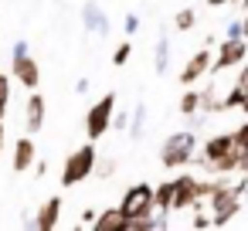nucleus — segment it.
<instances>
[{
  "label": "nucleus",
  "mask_w": 248,
  "mask_h": 231,
  "mask_svg": "<svg viewBox=\"0 0 248 231\" xmlns=\"http://www.w3.org/2000/svg\"><path fill=\"white\" fill-rule=\"evenodd\" d=\"M245 55H248V41H245V38H224V41H221V48L214 51L211 75H217V72H224V68L241 65V62H245Z\"/></svg>",
  "instance_id": "8"
},
{
  "label": "nucleus",
  "mask_w": 248,
  "mask_h": 231,
  "mask_svg": "<svg viewBox=\"0 0 248 231\" xmlns=\"http://www.w3.org/2000/svg\"><path fill=\"white\" fill-rule=\"evenodd\" d=\"M28 48H31L28 41H14V48H11V78L31 92L41 82V65L34 62V55Z\"/></svg>",
  "instance_id": "3"
},
{
  "label": "nucleus",
  "mask_w": 248,
  "mask_h": 231,
  "mask_svg": "<svg viewBox=\"0 0 248 231\" xmlns=\"http://www.w3.org/2000/svg\"><path fill=\"white\" fill-rule=\"evenodd\" d=\"M123 31L133 38V34H140V14H126L123 17Z\"/></svg>",
  "instance_id": "26"
},
{
  "label": "nucleus",
  "mask_w": 248,
  "mask_h": 231,
  "mask_svg": "<svg viewBox=\"0 0 248 231\" xmlns=\"http://www.w3.org/2000/svg\"><path fill=\"white\" fill-rule=\"evenodd\" d=\"M143 126H146V102H140V106L129 112V126H126L129 139H140V136H143Z\"/></svg>",
  "instance_id": "19"
},
{
  "label": "nucleus",
  "mask_w": 248,
  "mask_h": 231,
  "mask_svg": "<svg viewBox=\"0 0 248 231\" xmlns=\"http://www.w3.org/2000/svg\"><path fill=\"white\" fill-rule=\"evenodd\" d=\"M211 62H214V48H197V51L187 58L184 72L177 75L180 85H197L204 75H211Z\"/></svg>",
  "instance_id": "9"
},
{
  "label": "nucleus",
  "mask_w": 248,
  "mask_h": 231,
  "mask_svg": "<svg viewBox=\"0 0 248 231\" xmlns=\"http://www.w3.org/2000/svg\"><path fill=\"white\" fill-rule=\"evenodd\" d=\"M245 95H248V65L238 72V82L224 92V99H217V102L207 106V112H228V109H238V106L245 102Z\"/></svg>",
  "instance_id": "11"
},
{
  "label": "nucleus",
  "mask_w": 248,
  "mask_h": 231,
  "mask_svg": "<svg viewBox=\"0 0 248 231\" xmlns=\"http://www.w3.org/2000/svg\"><path fill=\"white\" fill-rule=\"evenodd\" d=\"M190 228H194V231H201V228H211V214L197 207V214L190 217Z\"/></svg>",
  "instance_id": "27"
},
{
  "label": "nucleus",
  "mask_w": 248,
  "mask_h": 231,
  "mask_svg": "<svg viewBox=\"0 0 248 231\" xmlns=\"http://www.w3.org/2000/svg\"><path fill=\"white\" fill-rule=\"evenodd\" d=\"M194 156H197V133L194 129H177L160 146V163L167 170H180V167L194 163Z\"/></svg>",
  "instance_id": "2"
},
{
  "label": "nucleus",
  "mask_w": 248,
  "mask_h": 231,
  "mask_svg": "<svg viewBox=\"0 0 248 231\" xmlns=\"http://www.w3.org/2000/svg\"><path fill=\"white\" fill-rule=\"evenodd\" d=\"M4 136H7V133H4V123H0V146H4Z\"/></svg>",
  "instance_id": "36"
},
{
  "label": "nucleus",
  "mask_w": 248,
  "mask_h": 231,
  "mask_svg": "<svg viewBox=\"0 0 248 231\" xmlns=\"http://www.w3.org/2000/svg\"><path fill=\"white\" fill-rule=\"evenodd\" d=\"M7 106H11V75L0 72V123L7 116Z\"/></svg>",
  "instance_id": "22"
},
{
  "label": "nucleus",
  "mask_w": 248,
  "mask_h": 231,
  "mask_svg": "<svg viewBox=\"0 0 248 231\" xmlns=\"http://www.w3.org/2000/svg\"><path fill=\"white\" fill-rule=\"evenodd\" d=\"M62 197L55 194V197H48L38 211H34V217H31V228H38V231H55L58 224H62Z\"/></svg>",
  "instance_id": "13"
},
{
  "label": "nucleus",
  "mask_w": 248,
  "mask_h": 231,
  "mask_svg": "<svg viewBox=\"0 0 248 231\" xmlns=\"http://www.w3.org/2000/svg\"><path fill=\"white\" fill-rule=\"evenodd\" d=\"M153 68H156V75H167V68H170V38H167V31H160V38H156Z\"/></svg>",
  "instance_id": "17"
},
{
  "label": "nucleus",
  "mask_w": 248,
  "mask_h": 231,
  "mask_svg": "<svg viewBox=\"0 0 248 231\" xmlns=\"http://www.w3.org/2000/svg\"><path fill=\"white\" fill-rule=\"evenodd\" d=\"M224 38H241V21H231L224 28Z\"/></svg>",
  "instance_id": "29"
},
{
  "label": "nucleus",
  "mask_w": 248,
  "mask_h": 231,
  "mask_svg": "<svg viewBox=\"0 0 248 231\" xmlns=\"http://www.w3.org/2000/svg\"><path fill=\"white\" fill-rule=\"evenodd\" d=\"M194 197H197V177H190V173H180V177H173L170 214H173V211H184V207H194Z\"/></svg>",
  "instance_id": "12"
},
{
  "label": "nucleus",
  "mask_w": 248,
  "mask_h": 231,
  "mask_svg": "<svg viewBox=\"0 0 248 231\" xmlns=\"http://www.w3.org/2000/svg\"><path fill=\"white\" fill-rule=\"evenodd\" d=\"M34 170H38V177H45V173H48V163H45V160H34Z\"/></svg>",
  "instance_id": "32"
},
{
  "label": "nucleus",
  "mask_w": 248,
  "mask_h": 231,
  "mask_svg": "<svg viewBox=\"0 0 248 231\" xmlns=\"http://www.w3.org/2000/svg\"><path fill=\"white\" fill-rule=\"evenodd\" d=\"M92 221H95V211L89 207V211H85V214L78 217V224H82V228H92Z\"/></svg>",
  "instance_id": "30"
},
{
  "label": "nucleus",
  "mask_w": 248,
  "mask_h": 231,
  "mask_svg": "<svg viewBox=\"0 0 248 231\" xmlns=\"http://www.w3.org/2000/svg\"><path fill=\"white\" fill-rule=\"evenodd\" d=\"M211 7H224V4H234V0H207Z\"/></svg>",
  "instance_id": "34"
},
{
  "label": "nucleus",
  "mask_w": 248,
  "mask_h": 231,
  "mask_svg": "<svg viewBox=\"0 0 248 231\" xmlns=\"http://www.w3.org/2000/svg\"><path fill=\"white\" fill-rule=\"evenodd\" d=\"M119 211L126 214V221L129 217H146V214H153L156 207H153V184H133L126 194H123V200H119Z\"/></svg>",
  "instance_id": "6"
},
{
  "label": "nucleus",
  "mask_w": 248,
  "mask_h": 231,
  "mask_svg": "<svg viewBox=\"0 0 248 231\" xmlns=\"http://www.w3.org/2000/svg\"><path fill=\"white\" fill-rule=\"evenodd\" d=\"M201 106H204V95L194 85H187V92L180 99V116H194V112H201Z\"/></svg>",
  "instance_id": "18"
},
{
  "label": "nucleus",
  "mask_w": 248,
  "mask_h": 231,
  "mask_svg": "<svg viewBox=\"0 0 248 231\" xmlns=\"http://www.w3.org/2000/svg\"><path fill=\"white\" fill-rule=\"evenodd\" d=\"M194 24H197V11H190V7L177 11V17H173V28H177V31H190Z\"/></svg>",
  "instance_id": "23"
},
{
  "label": "nucleus",
  "mask_w": 248,
  "mask_h": 231,
  "mask_svg": "<svg viewBox=\"0 0 248 231\" xmlns=\"http://www.w3.org/2000/svg\"><path fill=\"white\" fill-rule=\"evenodd\" d=\"M112 112H116V92H106L89 112H85V136L95 143L112 129Z\"/></svg>",
  "instance_id": "5"
},
{
  "label": "nucleus",
  "mask_w": 248,
  "mask_h": 231,
  "mask_svg": "<svg viewBox=\"0 0 248 231\" xmlns=\"http://www.w3.org/2000/svg\"><path fill=\"white\" fill-rule=\"evenodd\" d=\"M241 38L248 41V11H245V17H241Z\"/></svg>",
  "instance_id": "33"
},
{
  "label": "nucleus",
  "mask_w": 248,
  "mask_h": 231,
  "mask_svg": "<svg viewBox=\"0 0 248 231\" xmlns=\"http://www.w3.org/2000/svg\"><path fill=\"white\" fill-rule=\"evenodd\" d=\"M0 150H4V146H0Z\"/></svg>",
  "instance_id": "39"
},
{
  "label": "nucleus",
  "mask_w": 248,
  "mask_h": 231,
  "mask_svg": "<svg viewBox=\"0 0 248 231\" xmlns=\"http://www.w3.org/2000/svg\"><path fill=\"white\" fill-rule=\"evenodd\" d=\"M34 160H38V146H34V136L28 133V136H21V139L14 143L11 167H14L17 173H24V170H31V167H34Z\"/></svg>",
  "instance_id": "15"
},
{
  "label": "nucleus",
  "mask_w": 248,
  "mask_h": 231,
  "mask_svg": "<svg viewBox=\"0 0 248 231\" xmlns=\"http://www.w3.org/2000/svg\"><path fill=\"white\" fill-rule=\"evenodd\" d=\"M129 58H133V45H129V41H123V45L112 51V65H116V68H123Z\"/></svg>",
  "instance_id": "24"
},
{
  "label": "nucleus",
  "mask_w": 248,
  "mask_h": 231,
  "mask_svg": "<svg viewBox=\"0 0 248 231\" xmlns=\"http://www.w3.org/2000/svg\"><path fill=\"white\" fill-rule=\"evenodd\" d=\"M238 109H241V112H245V116H248V95H245V102H241V106H238Z\"/></svg>",
  "instance_id": "35"
},
{
  "label": "nucleus",
  "mask_w": 248,
  "mask_h": 231,
  "mask_svg": "<svg viewBox=\"0 0 248 231\" xmlns=\"http://www.w3.org/2000/svg\"><path fill=\"white\" fill-rule=\"evenodd\" d=\"M241 204H248V187H245V194H241Z\"/></svg>",
  "instance_id": "37"
},
{
  "label": "nucleus",
  "mask_w": 248,
  "mask_h": 231,
  "mask_svg": "<svg viewBox=\"0 0 248 231\" xmlns=\"http://www.w3.org/2000/svg\"><path fill=\"white\" fill-rule=\"evenodd\" d=\"M238 4H241V11H248V0H238Z\"/></svg>",
  "instance_id": "38"
},
{
  "label": "nucleus",
  "mask_w": 248,
  "mask_h": 231,
  "mask_svg": "<svg viewBox=\"0 0 248 231\" xmlns=\"http://www.w3.org/2000/svg\"><path fill=\"white\" fill-rule=\"evenodd\" d=\"M241 207H245V204H241V194L234 190V184H228L224 177H217V180H214V190H211V197H207L211 228H224V224H231V221L238 217Z\"/></svg>",
  "instance_id": "1"
},
{
  "label": "nucleus",
  "mask_w": 248,
  "mask_h": 231,
  "mask_svg": "<svg viewBox=\"0 0 248 231\" xmlns=\"http://www.w3.org/2000/svg\"><path fill=\"white\" fill-rule=\"evenodd\" d=\"M45 119H48V102H45V95L38 89H31V95L24 102V129L31 136H38L45 129Z\"/></svg>",
  "instance_id": "10"
},
{
  "label": "nucleus",
  "mask_w": 248,
  "mask_h": 231,
  "mask_svg": "<svg viewBox=\"0 0 248 231\" xmlns=\"http://www.w3.org/2000/svg\"><path fill=\"white\" fill-rule=\"evenodd\" d=\"M231 139H234V150H238V156L241 160H248V116H245V123L231 133Z\"/></svg>",
  "instance_id": "21"
},
{
  "label": "nucleus",
  "mask_w": 248,
  "mask_h": 231,
  "mask_svg": "<svg viewBox=\"0 0 248 231\" xmlns=\"http://www.w3.org/2000/svg\"><path fill=\"white\" fill-rule=\"evenodd\" d=\"M123 224H126V214H123L119 207H106V211H99L95 221H92L95 231H119Z\"/></svg>",
  "instance_id": "16"
},
{
  "label": "nucleus",
  "mask_w": 248,
  "mask_h": 231,
  "mask_svg": "<svg viewBox=\"0 0 248 231\" xmlns=\"http://www.w3.org/2000/svg\"><path fill=\"white\" fill-rule=\"evenodd\" d=\"M112 126L116 129H126L129 126V112H112Z\"/></svg>",
  "instance_id": "28"
},
{
  "label": "nucleus",
  "mask_w": 248,
  "mask_h": 231,
  "mask_svg": "<svg viewBox=\"0 0 248 231\" xmlns=\"http://www.w3.org/2000/svg\"><path fill=\"white\" fill-rule=\"evenodd\" d=\"M82 24H85V31H92V34H99V38H106L109 34V14L102 11V4L99 0H85V7H82Z\"/></svg>",
  "instance_id": "14"
},
{
  "label": "nucleus",
  "mask_w": 248,
  "mask_h": 231,
  "mask_svg": "<svg viewBox=\"0 0 248 231\" xmlns=\"http://www.w3.org/2000/svg\"><path fill=\"white\" fill-rule=\"evenodd\" d=\"M170 197H173V180H163L153 187V207L156 211H167L170 214Z\"/></svg>",
  "instance_id": "20"
},
{
  "label": "nucleus",
  "mask_w": 248,
  "mask_h": 231,
  "mask_svg": "<svg viewBox=\"0 0 248 231\" xmlns=\"http://www.w3.org/2000/svg\"><path fill=\"white\" fill-rule=\"evenodd\" d=\"M75 92L85 95V92H89V78H78V82H75Z\"/></svg>",
  "instance_id": "31"
},
{
  "label": "nucleus",
  "mask_w": 248,
  "mask_h": 231,
  "mask_svg": "<svg viewBox=\"0 0 248 231\" xmlns=\"http://www.w3.org/2000/svg\"><path fill=\"white\" fill-rule=\"evenodd\" d=\"M231 150H234V139H231V133H214L211 139H204V146H201V156H194V163H197L204 173H211V167H214L217 160H224Z\"/></svg>",
  "instance_id": "7"
},
{
  "label": "nucleus",
  "mask_w": 248,
  "mask_h": 231,
  "mask_svg": "<svg viewBox=\"0 0 248 231\" xmlns=\"http://www.w3.org/2000/svg\"><path fill=\"white\" fill-rule=\"evenodd\" d=\"M112 170H116V160L112 156H102V160L95 156V170H92L95 177H112Z\"/></svg>",
  "instance_id": "25"
},
{
  "label": "nucleus",
  "mask_w": 248,
  "mask_h": 231,
  "mask_svg": "<svg viewBox=\"0 0 248 231\" xmlns=\"http://www.w3.org/2000/svg\"><path fill=\"white\" fill-rule=\"evenodd\" d=\"M95 143L89 139L85 146H78L68 160H65V167H62V187H75V184H85L89 177H92V170H95Z\"/></svg>",
  "instance_id": "4"
}]
</instances>
